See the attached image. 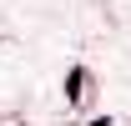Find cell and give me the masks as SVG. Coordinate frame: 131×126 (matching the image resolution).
<instances>
[{
    "label": "cell",
    "instance_id": "6da1fadb",
    "mask_svg": "<svg viewBox=\"0 0 131 126\" xmlns=\"http://www.w3.org/2000/svg\"><path fill=\"white\" fill-rule=\"evenodd\" d=\"M81 81H86L81 71H71V81H66V96H71V101H81Z\"/></svg>",
    "mask_w": 131,
    "mask_h": 126
}]
</instances>
